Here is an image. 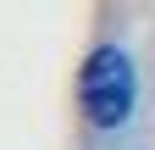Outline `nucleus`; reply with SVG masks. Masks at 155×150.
<instances>
[{
    "instance_id": "1",
    "label": "nucleus",
    "mask_w": 155,
    "mask_h": 150,
    "mask_svg": "<svg viewBox=\"0 0 155 150\" xmlns=\"http://www.w3.org/2000/svg\"><path fill=\"white\" fill-rule=\"evenodd\" d=\"M78 106L94 128H122L133 111V61L116 45H100L78 72Z\"/></svg>"
}]
</instances>
